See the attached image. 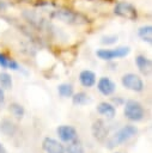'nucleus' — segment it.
<instances>
[{
  "label": "nucleus",
  "mask_w": 152,
  "mask_h": 153,
  "mask_svg": "<svg viewBox=\"0 0 152 153\" xmlns=\"http://www.w3.org/2000/svg\"><path fill=\"white\" fill-rule=\"evenodd\" d=\"M65 152L66 153H85V149H84V146L81 145V142L75 139V140L68 142L67 147L65 148Z\"/></svg>",
  "instance_id": "16"
},
{
  "label": "nucleus",
  "mask_w": 152,
  "mask_h": 153,
  "mask_svg": "<svg viewBox=\"0 0 152 153\" xmlns=\"http://www.w3.org/2000/svg\"><path fill=\"white\" fill-rule=\"evenodd\" d=\"M135 63H136V67H138V69L140 71L141 74L148 75V74L151 73V67H152L151 60L147 59L146 56H144V55H138V56L135 57Z\"/></svg>",
  "instance_id": "11"
},
{
  "label": "nucleus",
  "mask_w": 152,
  "mask_h": 153,
  "mask_svg": "<svg viewBox=\"0 0 152 153\" xmlns=\"http://www.w3.org/2000/svg\"><path fill=\"white\" fill-rule=\"evenodd\" d=\"M114 13L116 16L126 18L128 20H135L138 17V11H136L135 6L132 5L130 2H127V1L117 2L115 8H114Z\"/></svg>",
  "instance_id": "5"
},
{
  "label": "nucleus",
  "mask_w": 152,
  "mask_h": 153,
  "mask_svg": "<svg viewBox=\"0 0 152 153\" xmlns=\"http://www.w3.org/2000/svg\"><path fill=\"white\" fill-rule=\"evenodd\" d=\"M17 1H19V2H20V1H24V0H17Z\"/></svg>",
  "instance_id": "25"
},
{
  "label": "nucleus",
  "mask_w": 152,
  "mask_h": 153,
  "mask_svg": "<svg viewBox=\"0 0 152 153\" xmlns=\"http://www.w3.org/2000/svg\"><path fill=\"white\" fill-rule=\"evenodd\" d=\"M129 53H130L129 47H117V48H114V49H99V50L96 51V55L101 60L110 61V60H114V59L124 57Z\"/></svg>",
  "instance_id": "4"
},
{
  "label": "nucleus",
  "mask_w": 152,
  "mask_h": 153,
  "mask_svg": "<svg viewBox=\"0 0 152 153\" xmlns=\"http://www.w3.org/2000/svg\"><path fill=\"white\" fill-rule=\"evenodd\" d=\"M0 85L6 90H10L12 87V78L8 73L6 72L0 73Z\"/></svg>",
  "instance_id": "19"
},
{
  "label": "nucleus",
  "mask_w": 152,
  "mask_h": 153,
  "mask_svg": "<svg viewBox=\"0 0 152 153\" xmlns=\"http://www.w3.org/2000/svg\"><path fill=\"white\" fill-rule=\"evenodd\" d=\"M79 81L84 87H92L96 84V74L92 71L85 69L79 74Z\"/></svg>",
  "instance_id": "12"
},
{
  "label": "nucleus",
  "mask_w": 152,
  "mask_h": 153,
  "mask_svg": "<svg viewBox=\"0 0 152 153\" xmlns=\"http://www.w3.org/2000/svg\"><path fill=\"white\" fill-rule=\"evenodd\" d=\"M57 92L61 97H72L73 86L71 84H61L57 86Z\"/></svg>",
  "instance_id": "18"
},
{
  "label": "nucleus",
  "mask_w": 152,
  "mask_h": 153,
  "mask_svg": "<svg viewBox=\"0 0 152 153\" xmlns=\"http://www.w3.org/2000/svg\"><path fill=\"white\" fill-rule=\"evenodd\" d=\"M6 7H7V6H6V4H5L2 0H0V11H5V10H6Z\"/></svg>",
  "instance_id": "23"
},
{
  "label": "nucleus",
  "mask_w": 152,
  "mask_h": 153,
  "mask_svg": "<svg viewBox=\"0 0 152 153\" xmlns=\"http://www.w3.org/2000/svg\"><path fill=\"white\" fill-rule=\"evenodd\" d=\"M117 41V36L115 35H111V36H103L102 39H101V43L102 44H113Z\"/></svg>",
  "instance_id": "21"
},
{
  "label": "nucleus",
  "mask_w": 152,
  "mask_h": 153,
  "mask_svg": "<svg viewBox=\"0 0 152 153\" xmlns=\"http://www.w3.org/2000/svg\"><path fill=\"white\" fill-rule=\"evenodd\" d=\"M10 111L16 118H22L24 116V108L20 104H17V103L11 104L10 105Z\"/></svg>",
  "instance_id": "20"
},
{
  "label": "nucleus",
  "mask_w": 152,
  "mask_h": 153,
  "mask_svg": "<svg viewBox=\"0 0 152 153\" xmlns=\"http://www.w3.org/2000/svg\"><path fill=\"white\" fill-rule=\"evenodd\" d=\"M0 66L2 68H10V69H14V71L19 69V65L14 60L8 59L7 56H5L1 53H0Z\"/></svg>",
  "instance_id": "17"
},
{
  "label": "nucleus",
  "mask_w": 152,
  "mask_h": 153,
  "mask_svg": "<svg viewBox=\"0 0 152 153\" xmlns=\"http://www.w3.org/2000/svg\"><path fill=\"white\" fill-rule=\"evenodd\" d=\"M42 148L45 153H65V147L51 137H45L42 142Z\"/></svg>",
  "instance_id": "8"
},
{
  "label": "nucleus",
  "mask_w": 152,
  "mask_h": 153,
  "mask_svg": "<svg viewBox=\"0 0 152 153\" xmlns=\"http://www.w3.org/2000/svg\"><path fill=\"white\" fill-rule=\"evenodd\" d=\"M97 88L98 91L103 94V96H110L115 92V88H116V85L115 82L107 78V76H102L99 80H98V84H97Z\"/></svg>",
  "instance_id": "9"
},
{
  "label": "nucleus",
  "mask_w": 152,
  "mask_h": 153,
  "mask_svg": "<svg viewBox=\"0 0 152 153\" xmlns=\"http://www.w3.org/2000/svg\"><path fill=\"white\" fill-rule=\"evenodd\" d=\"M56 133L59 135V137L63 141V142H71L73 140L77 139V130L74 127L72 126H59L57 129H56Z\"/></svg>",
  "instance_id": "7"
},
{
  "label": "nucleus",
  "mask_w": 152,
  "mask_h": 153,
  "mask_svg": "<svg viewBox=\"0 0 152 153\" xmlns=\"http://www.w3.org/2000/svg\"><path fill=\"white\" fill-rule=\"evenodd\" d=\"M51 17L67 23V24H72V25H81V24H86L89 22V19L83 16L79 12H74L72 10L68 8H63V7H59L56 10L51 11Z\"/></svg>",
  "instance_id": "1"
},
{
  "label": "nucleus",
  "mask_w": 152,
  "mask_h": 153,
  "mask_svg": "<svg viewBox=\"0 0 152 153\" xmlns=\"http://www.w3.org/2000/svg\"><path fill=\"white\" fill-rule=\"evenodd\" d=\"M0 153H7V151H6V148L4 147V145L0 142Z\"/></svg>",
  "instance_id": "24"
},
{
  "label": "nucleus",
  "mask_w": 152,
  "mask_h": 153,
  "mask_svg": "<svg viewBox=\"0 0 152 153\" xmlns=\"http://www.w3.org/2000/svg\"><path fill=\"white\" fill-rule=\"evenodd\" d=\"M97 111L98 114L105 116L107 118H114L115 114H116V110H115V106L110 103H107V102H102L98 104L97 106Z\"/></svg>",
  "instance_id": "13"
},
{
  "label": "nucleus",
  "mask_w": 152,
  "mask_h": 153,
  "mask_svg": "<svg viewBox=\"0 0 152 153\" xmlns=\"http://www.w3.org/2000/svg\"><path fill=\"white\" fill-rule=\"evenodd\" d=\"M136 133H138L136 127L130 126V124L124 126V127H122L121 129H118V130L108 140L107 147H108V148H114V147H116V146H120V145H122L123 142L128 141L130 137H133Z\"/></svg>",
  "instance_id": "2"
},
{
  "label": "nucleus",
  "mask_w": 152,
  "mask_h": 153,
  "mask_svg": "<svg viewBox=\"0 0 152 153\" xmlns=\"http://www.w3.org/2000/svg\"><path fill=\"white\" fill-rule=\"evenodd\" d=\"M92 134H93L95 139L101 141V142L107 139L108 128H107V126H105L103 120H97V121L93 122V124H92Z\"/></svg>",
  "instance_id": "10"
},
{
  "label": "nucleus",
  "mask_w": 152,
  "mask_h": 153,
  "mask_svg": "<svg viewBox=\"0 0 152 153\" xmlns=\"http://www.w3.org/2000/svg\"><path fill=\"white\" fill-rule=\"evenodd\" d=\"M138 36H139L144 42L151 43V42H152V26H151V25H145V26L139 27V30H138Z\"/></svg>",
  "instance_id": "15"
},
{
  "label": "nucleus",
  "mask_w": 152,
  "mask_h": 153,
  "mask_svg": "<svg viewBox=\"0 0 152 153\" xmlns=\"http://www.w3.org/2000/svg\"><path fill=\"white\" fill-rule=\"evenodd\" d=\"M124 116L130 121L138 122L144 118L145 110L139 102L130 99V100H127L124 104Z\"/></svg>",
  "instance_id": "3"
},
{
  "label": "nucleus",
  "mask_w": 152,
  "mask_h": 153,
  "mask_svg": "<svg viewBox=\"0 0 152 153\" xmlns=\"http://www.w3.org/2000/svg\"><path fill=\"white\" fill-rule=\"evenodd\" d=\"M121 82L123 85V87L130 90V91H135V92H141L144 90V81L142 79L134 74V73H127L121 78Z\"/></svg>",
  "instance_id": "6"
},
{
  "label": "nucleus",
  "mask_w": 152,
  "mask_h": 153,
  "mask_svg": "<svg viewBox=\"0 0 152 153\" xmlns=\"http://www.w3.org/2000/svg\"><path fill=\"white\" fill-rule=\"evenodd\" d=\"M5 103V93H4V90L0 88V106Z\"/></svg>",
  "instance_id": "22"
},
{
  "label": "nucleus",
  "mask_w": 152,
  "mask_h": 153,
  "mask_svg": "<svg viewBox=\"0 0 152 153\" xmlns=\"http://www.w3.org/2000/svg\"><path fill=\"white\" fill-rule=\"evenodd\" d=\"M72 103L74 105H86L87 103H91V98L85 92H78L72 94Z\"/></svg>",
  "instance_id": "14"
}]
</instances>
